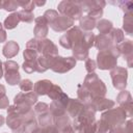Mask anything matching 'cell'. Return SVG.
<instances>
[{"mask_svg": "<svg viewBox=\"0 0 133 133\" xmlns=\"http://www.w3.org/2000/svg\"><path fill=\"white\" fill-rule=\"evenodd\" d=\"M72 126L76 133H96L97 121L94 108L89 104L84 105L80 113L73 118Z\"/></svg>", "mask_w": 133, "mask_h": 133, "instance_id": "obj_1", "label": "cell"}, {"mask_svg": "<svg viewBox=\"0 0 133 133\" xmlns=\"http://www.w3.org/2000/svg\"><path fill=\"white\" fill-rule=\"evenodd\" d=\"M45 20L48 23V26H50L54 31L56 32H63L69 30L74 26V21L68 17H64L58 11L54 9H48L43 15Z\"/></svg>", "mask_w": 133, "mask_h": 133, "instance_id": "obj_2", "label": "cell"}, {"mask_svg": "<svg viewBox=\"0 0 133 133\" xmlns=\"http://www.w3.org/2000/svg\"><path fill=\"white\" fill-rule=\"evenodd\" d=\"M121 56L118 46H113L112 48L104 51H99L97 54V68L100 70H112L117 64V58Z\"/></svg>", "mask_w": 133, "mask_h": 133, "instance_id": "obj_3", "label": "cell"}, {"mask_svg": "<svg viewBox=\"0 0 133 133\" xmlns=\"http://www.w3.org/2000/svg\"><path fill=\"white\" fill-rule=\"evenodd\" d=\"M82 85L88 90L92 100L96 98H103L106 96L107 87L96 73H88L85 76Z\"/></svg>", "mask_w": 133, "mask_h": 133, "instance_id": "obj_4", "label": "cell"}, {"mask_svg": "<svg viewBox=\"0 0 133 133\" xmlns=\"http://www.w3.org/2000/svg\"><path fill=\"white\" fill-rule=\"evenodd\" d=\"M127 113L122 107L110 108L101 114L100 121L103 122L112 132V130L118 126H122L127 121Z\"/></svg>", "mask_w": 133, "mask_h": 133, "instance_id": "obj_5", "label": "cell"}, {"mask_svg": "<svg viewBox=\"0 0 133 133\" xmlns=\"http://www.w3.org/2000/svg\"><path fill=\"white\" fill-rule=\"evenodd\" d=\"M58 12L64 17H68L72 19L73 21L75 20H80L82 17V8L80 6V1H68L63 0L58 3L57 5Z\"/></svg>", "mask_w": 133, "mask_h": 133, "instance_id": "obj_6", "label": "cell"}, {"mask_svg": "<svg viewBox=\"0 0 133 133\" xmlns=\"http://www.w3.org/2000/svg\"><path fill=\"white\" fill-rule=\"evenodd\" d=\"M83 34L84 32L78 26H73L72 28L66 30L64 34L60 36L59 45L64 49H72L73 46L76 45L83 37Z\"/></svg>", "mask_w": 133, "mask_h": 133, "instance_id": "obj_7", "label": "cell"}, {"mask_svg": "<svg viewBox=\"0 0 133 133\" xmlns=\"http://www.w3.org/2000/svg\"><path fill=\"white\" fill-rule=\"evenodd\" d=\"M19 64L14 60H6L3 62L4 78L9 85H17L21 81V74L19 73Z\"/></svg>", "mask_w": 133, "mask_h": 133, "instance_id": "obj_8", "label": "cell"}, {"mask_svg": "<svg viewBox=\"0 0 133 133\" xmlns=\"http://www.w3.org/2000/svg\"><path fill=\"white\" fill-rule=\"evenodd\" d=\"M110 77L112 85L117 90H124L127 86L128 80V70L124 66H115L110 70Z\"/></svg>", "mask_w": 133, "mask_h": 133, "instance_id": "obj_9", "label": "cell"}, {"mask_svg": "<svg viewBox=\"0 0 133 133\" xmlns=\"http://www.w3.org/2000/svg\"><path fill=\"white\" fill-rule=\"evenodd\" d=\"M76 59L72 56L69 57H63V56H55L51 70L54 73H58V74H64L68 73L69 71H71L73 68H75L76 65Z\"/></svg>", "mask_w": 133, "mask_h": 133, "instance_id": "obj_10", "label": "cell"}, {"mask_svg": "<svg viewBox=\"0 0 133 133\" xmlns=\"http://www.w3.org/2000/svg\"><path fill=\"white\" fill-rule=\"evenodd\" d=\"M69 99H70L69 96L65 92H62L58 99L51 102L49 107H50V112H51L52 116H57V115H60V114H63L66 112L65 109H66Z\"/></svg>", "mask_w": 133, "mask_h": 133, "instance_id": "obj_11", "label": "cell"}, {"mask_svg": "<svg viewBox=\"0 0 133 133\" xmlns=\"http://www.w3.org/2000/svg\"><path fill=\"white\" fill-rule=\"evenodd\" d=\"M89 49L90 48L86 44L84 39V34H83V37L76 45H74L73 48L71 49L72 54H73L72 57H74L76 60H86L89 55Z\"/></svg>", "mask_w": 133, "mask_h": 133, "instance_id": "obj_12", "label": "cell"}, {"mask_svg": "<svg viewBox=\"0 0 133 133\" xmlns=\"http://www.w3.org/2000/svg\"><path fill=\"white\" fill-rule=\"evenodd\" d=\"M37 103V95L34 91H28V92H19L14 98V104L15 105H21V106H28L32 107Z\"/></svg>", "mask_w": 133, "mask_h": 133, "instance_id": "obj_13", "label": "cell"}, {"mask_svg": "<svg viewBox=\"0 0 133 133\" xmlns=\"http://www.w3.org/2000/svg\"><path fill=\"white\" fill-rule=\"evenodd\" d=\"M116 102L118 103L119 107H122L128 117H131L133 115V105H132V96L130 94V91L124 89V90H121V92L117 95L116 97Z\"/></svg>", "mask_w": 133, "mask_h": 133, "instance_id": "obj_14", "label": "cell"}, {"mask_svg": "<svg viewBox=\"0 0 133 133\" xmlns=\"http://www.w3.org/2000/svg\"><path fill=\"white\" fill-rule=\"evenodd\" d=\"M38 55H48V56H57L58 48L57 46L49 38L38 39Z\"/></svg>", "mask_w": 133, "mask_h": 133, "instance_id": "obj_15", "label": "cell"}, {"mask_svg": "<svg viewBox=\"0 0 133 133\" xmlns=\"http://www.w3.org/2000/svg\"><path fill=\"white\" fill-rule=\"evenodd\" d=\"M118 49H119L121 55L127 61L128 66L132 68V65H133V43H132V41L124 39L118 45Z\"/></svg>", "mask_w": 133, "mask_h": 133, "instance_id": "obj_16", "label": "cell"}, {"mask_svg": "<svg viewBox=\"0 0 133 133\" xmlns=\"http://www.w3.org/2000/svg\"><path fill=\"white\" fill-rule=\"evenodd\" d=\"M34 28H33V33L35 38L37 39H42V38H46L48 32H49V26L47 21L45 20V18L43 16L37 17L34 19Z\"/></svg>", "mask_w": 133, "mask_h": 133, "instance_id": "obj_17", "label": "cell"}, {"mask_svg": "<svg viewBox=\"0 0 133 133\" xmlns=\"http://www.w3.org/2000/svg\"><path fill=\"white\" fill-rule=\"evenodd\" d=\"M89 105L97 112V111H103V110H108L110 108H113L114 105H115V102L110 100V99H107V98L103 97V98H96V99H94L89 103Z\"/></svg>", "mask_w": 133, "mask_h": 133, "instance_id": "obj_18", "label": "cell"}, {"mask_svg": "<svg viewBox=\"0 0 133 133\" xmlns=\"http://www.w3.org/2000/svg\"><path fill=\"white\" fill-rule=\"evenodd\" d=\"M99 51H104L112 48L114 45L112 43L111 37L109 34H98L95 36V45H94Z\"/></svg>", "mask_w": 133, "mask_h": 133, "instance_id": "obj_19", "label": "cell"}, {"mask_svg": "<svg viewBox=\"0 0 133 133\" xmlns=\"http://www.w3.org/2000/svg\"><path fill=\"white\" fill-rule=\"evenodd\" d=\"M83 107H84V104L79 99H71L70 98L65 111L70 117L75 118L80 113V111L83 109Z\"/></svg>", "mask_w": 133, "mask_h": 133, "instance_id": "obj_20", "label": "cell"}, {"mask_svg": "<svg viewBox=\"0 0 133 133\" xmlns=\"http://www.w3.org/2000/svg\"><path fill=\"white\" fill-rule=\"evenodd\" d=\"M106 5V2L103 0H85V1H80V6L82 8V11L89 14L91 10L97 9V8H104Z\"/></svg>", "mask_w": 133, "mask_h": 133, "instance_id": "obj_21", "label": "cell"}, {"mask_svg": "<svg viewBox=\"0 0 133 133\" xmlns=\"http://www.w3.org/2000/svg\"><path fill=\"white\" fill-rule=\"evenodd\" d=\"M52 85H53L52 81H50L48 79L38 80L33 84V91L37 96H45V95H48Z\"/></svg>", "mask_w": 133, "mask_h": 133, "instance_id": "obj_22", "label": "cell"}, {"mask_svg": "<svg viewBox=\"0 0 133 133\" xmlns=\"http://www.w3.org/2000/svg\"><path fill=\"white\" fill-rule=\"evenodd\" d=\"M55 56H48V55H38L37 57V73H44L47 70L51 69L53 60Z\"/></svg>", "mask_w": 133, "mask_h": 133, "instance_id": "obj_23", "label": "cell"}, {"mask_svg": "<svg viewBox=\"0 0 133 133\" xmlns=\"http://www.w3.org/2000/svg\"><path fill=\"white\" fill-rule=\"evenodd\" d=\"M19 44L15 41H8L2 48V53L6 58H12L19 53Z\"/></svg>", "mask_w": 133, "mask_h": 133, "instance_id": "obj_24", "label": "cell"}, {"mask_svg": "<svg viewBox=\"0 0 133 133\" xmlns=\"http://www.w3.org/2000/svg\"><path fill=\"white\" fill-rule=\"evenodd\" d=\"M70 125H72V121L66 112L57 116H53V126H55L59 132Z\"/></svg>", "mask_w": 133, "mask_h": 133, "instance_id": "obj_25", "label": "cell"}, {"mask_svg": "<svg viewBox=\"0 0 133 133\" xmlns=\"http://www.w3.org/2000/svg\"><path fill=\"white\" fill-rule=\"evenodd\" d=\"M97 25V20H94L91 18H89L88 16H82L79 20V28L82 31L85 32H91L92 29L96 28Z\"/></svg>", "mask_w": 133, "mask_h": 133, "instance_id": "obj_26", "label": "cell"}, {"mask_svg": "<svg viewBox=\"0 0 133 133\" xmlns=\"http://www.w3.org/2000/svg\"><path fill=\"white\" fill-rule=\"evenodd\" d=\"M20 18H19V15L18 12H12L10 14L8 17H6V19L4 20V23H3V26L5 29H8V30H11L14 28H16L19 23H20Z\"/></svg>", "mask_w": 133, "mask_h": 133, "instance_id": "obj_27", "label": "cell"}, {"mask_svg": "<svg viewBox=\"0 0 133 133\" xmlns=\"http://www.w3.org/2000/svg\"><path fill=\"white\" fill-rule=\"evenodd\" d=\"M96 28L99 30L100 34H108L110 32V30L113 28V24L111 21L106 20V19H100L99 21H97V25Z\"/></svg>", "mask_w": 133, "mask_h": 133, "instance_id": "obj_28", "label": "cell"}, {"mask_svg": "<svg viewBox=\"0 0 133 133\" xmlns=\"http://www.w3.org/2000/svg\"><path fill=\"white\" fill-rule=\"evenodd\" d=\"M77 96H78V99L85 105V104H89L91 101H92V98L90 96V94L88 92V90L81 84H78L77 86Z\"/></svg>", "mask_w": 133, "mask_h": 133, "instance_id": "obj_29", "label": "cell"}, {"mask_svg": "<svg viewBox=\"0 0 133 133\" xmlns=\"http://www.w3.org/2000/svg\"><path fill=\"white\" fill-rule=\"evenodd\" d=\"M123 28H124V30L127 34L132 35V33H133V15H132V11L127 12V14L124 15Z\"/></svg>", "mask_w": 133, "mask_h": 133, "instance_id": "obj_30", "label": "cell"}, {"mask_svg": "<svg viewBox=\"0 0 133 133\" xmlns=\"http://www.w3.org/2000/svg\"><path fill=\"white\" fill-rule=\"evenodd\" d=\"M36 117H37L36 121H37L38 127H47V126L53 125V116L50 111L38 114V115H36Z\"/></svg>", "mask_w": 133, "mask_h": 133, "instance_id": "obj_31", "label": "cell"}, {"mask_svg": "<svg viewBox=\"0 0 133 133\" xmlns=\"http://www.w3.org/2000/svg\"><path fill=\"white\" fill-rule=\"evenodd\" d=\"M108 34H109V36L111 37L112 43H113L114 46H118V45L125 39L124 32H123V30L119 29V28H112Z\"/></svg>", "mask_w": 133, "mask_h": 133, "instance_id": "obj_32", "label": "cell"}, {"mask_svg": "<svg viewBox=\"0 0 133 133\" xmlns=\"http://www.w3.org/2000/svg\"><path fill=\"white\" fill-rule=\"evenodd\" d=\"M111 133H133V128H132V121L128 119L123 124L122 126H118L112 130Z\"/></svg>", "mask_w": 133, "mask_h": 133, "instance_id": "obj_33", "label": "cell"}, {"mask_svg": "<svg viewBox=\"0 0 133 133\" xmlns=\"http://www.w3.org/2000/svg\"><path fill=\"white\" fill-rule=\"evenodd\" d=\"M18 15H19L20 21L24 22V23H31L34 20L33 11H28V10L21 9L20 11H18Z\"/></svg>", "mask_w": 133, "mask_h": 133, "instance_id": "obj_34", "label": "cell"}, {"mask_svg": "<svg viewBox=\"0 0 133 133\" xmlns=\"http://www.w3.org/2000/svg\"><path fill=\"white\" fill-rule=\"evenodd\" d=\"M111 3L117 5L125 14L132 11V8H133V2L132 1H128V0H125V1H116V2H111Z\"/></svg>", "mask_w": 133, "mask_h": 133, "instance_id": "obj_35", "label": "cell"}, {"mask_svg": "<svg viewBox=\"0 0 133 133\" xmlns=\"http://www.w3.org/2000/svg\"><path fill=\"white\" fill-rule=\"evenodd\" d=\"M23 57H24V61H36L38 57V52L26 48L23 52Z\"/></svg>", "mask_w": 133, "mask_h": 133, "instance_id": "obj_36", "label": "cell"}, {"mask_svg": "<svg viewBox=\"0 0 133 133\" xmlns=\"http://www.w3.org/2000/svg\"><path fill=\"white\" fill-rule=\"evenodd\" d=\"M62 92H63V91H62V89H61V87H60L59 85L53 84L52 87L50 88V90H49V92H48L47 96H48L52 101H54V100L58 99V98L61 96Z\"/></svg>", "mask_w": 133, "mask_h": 133, "instance_id": "obj_37", "label": "cell"}, {"mask_svg": "<svg viewBox=\"0 0 133 133\" xmlns=\"http://www.w3.org/2000/svg\"><path fill=\"white\" fill-rule=\"evenodd\" d=\"M22 68L25 73L27 74H32L36 72L37 69V60L36 61H24L22 64Z\"/></svg>", "mask_w": 133, "mask_h": 133, "instance_id": "obj_38", "label": "cell"}, {"mask_svg": "<svg viewBox=\"0 0 133 133\" xmlns=\"http://www.w3.org/2000/svg\"><path fill=\"white\" fill-rule=\"evenodd\" d=\"M31 133H60V132L58 131V129L55 126L51 125V126H47V127H37Z\"/></svg>", "mask_w": 133, "mask_h": 133, "instance_id": "obj_39", "label": "cell"}, {"mask_svg": "<svg viewBox=\"0 0 133 133\" xmlns=\"http://www.w3.org/2000/svg\"><path fill=\"white\" fill-rule=\"evenodd\" d=\"M19 86H20V89L23 91V92H28V91H31L33 89V83L30 79H23L20 81L19 83Z\"/></svg>", "mask_w": 133, "mask_h": 133, "instance_id": "obj_40", "label": "cell"}, {"mask_svg": "<svg viewBox=\"0 0 133 133\" xmlns=\"http://www.w3.org/2000/svg\"><path fill=\"white\" fill-rule=\"evenodd\" d=\"M35 115H38V114H42V113H45L47 111H50V107L48 104L44 103V102H38L34 105V109H33Z\"/></svg>", "mask_w": 133, "mask_h": 133, "instance_id": "obj_41", "label": "cell"}, {"mask_svg": "<svg viewBox=\"0 0 133 133\" xmlns=\"http://www.w3.org/2000/svg\"><path fill=\"white\" fill-rule=\"evenodd\" d=\"M19 7L18 1L15 0H5L2 3V8L6 11H14Z\"/></svg>", "mask_w": 133, "mask_h": 133, "instance_id": "obj_42", "label": "cell"}, {"mask_svg": "<svg viewBox=\"0 0 133 133\" xmlns=\"http://www.w3.org/2000/svg\"><path fill=\"white\" fill-rule=\"evenodd\" d=\"M84 66L88 73H95V70L97 69V62H96V60H94L91 58H87L85 60Z\"/></svg>", "mask_w": 133, "mask_h": 133, "instance_id": "obj_43", "label": "cell"}, {"mask_svg": "<svg viewBox=\"0 0 133 133\" xmlns=\"http://www.w3.org/2000/svg\"><path fill=\"white\" fill-rule=\"evenodd\" d=\"M18 4L24 10H28V11H33L34 6H35L33 1H18Z\"/></svg>", "mask_w": 133, "mask_h": 133, "instance_id": "obj_44", "label": "cell"}, {"mask_svg": "<svg viewBox=\"0 0 133 133\" xmlns=\"http://www.w3.org/2000/svg\"><path fill=\"white\" fill-rule=\"evenodd\" d=\"M26 48L27 49H31V50H34V51H37L38 49V39L37 38H31L27 42L26 44Z\"/></svg>", "mask_w": 133, "mask_h": 133, "instance_id": "obj_45", "label": "cell"}, {"mask_svg": "<svg viewBox=\"0 0 133 133\" xmlns=\"http://www.w3.org/2000/svg\"><path fill=\"white\" fill-rule=\"evenodd\" d=\"M9 106V100H8V97L5 96L3 98L0 99V109H6L8 108Z\"/></svg>", "mask_w": 133, "mask_h": 133, "instance_id": "obj_46", "label": "cell"}, {"mask_svg": "<svg viewBox=\"0 0 133 133\" xmlns=\"http://www.w3.org/2000/svg\"><path fill=\"white\" fill-rule=\"evenodd\" d=\"M6 38H7L6 31L3 29V24L0 22V43H4V42H6Z\"/></svg>", "mask_w": 133, "mask_h": 133, "instance_id": "obj_47", "label": "cell"}, {"mask_svg": "<svg viewBox=\"0 0 133 133\" xmlns=\"http://www.w3.org/2000/svg\"><path fill=\"white\" fill-rule=\"evenodd\" d=\"M60 133H75V130H74L73 126H72V125H70V126L65 127L64 129H62V130L60 131Z\"/></svg>", "mask_w": 133, "mask_h": 133, "instance_id": "obj_48", "label": "cell"}, {"mask_svg": "<svg viewBox=\"0 0 133 133\" xmlns=\"http://www.w3.org/2000/svg\"><path fill=\"white\" fill-rule=\"evenodd\" d=\"M6 96V88L3 84H0V99Z\"/></svg>", "mask_w": 133, "mask_h": 133, "instance_id": "obj_49", "label": "cell"}, {"mask_svg": "<svg viewBox=\"0 0 133 133\" xmlns=\"http://www.w3.org/2000/svg\"><path fill=\"white\" fill-rule=\"evenodd\" d=\"M3 62L0 60V80H1V78L3 77V75H4V73H3Z\"/></svg>", "mask_w": 133, "mask_h": 133, "instance_id": "obj_50", "label": "cell"}, {"mask_svg": "<svg viewBox=\"0 0 133 133\" xmlns=\"http://www.w3.org/2000/svg\"><path fill=\"white\" fill-rule=\"evenodd\" d=\"M34 5H37V6H43L46 4V1H33Z\"/></svg>", "mask_w": 133, "mask_h": 133, "instance_id": "obj_51", "label": "cell"}, {"mask_svg": "<svg viewBox=\"0 0 133 133\" xmlns=\"http://www.w3.org/2000/svg\"><path fill=\"white\" fill-rule=\"evenodd\" d=\"M4 122H5V118H4V116H3L2 114H0V127H2V126H3Z\"/></svg>", "mask_w": 133, "mask_h": 133, "instance_id": "obj_52", "label": "cell"}, {"mask_svg": "<svg viewBox=\"0 0 133 133\" xmlns=\"http://www.w3.org/2000/svg\"><path fill=\"white\" fill-rule=\"evenodd\" d=\"M2 3H3V1L0 0V8H2Z\"/></svg>", "mask_w": 133, "mask_h": 133, "instance_id": "obj_53", "label": "cell"}, {"mask_svg": "<svg viewBox=\"0 0 133 133\" xmlns=\"http://www.w3.org/2000/svg\"><path fill=\"white\" fill-rule=\"evenodd\" d=\"M3 133H7V132H3Z\"/></svg>", "mask_w": 133, "mask_h": 133, "instance_id": "obj_54", "label": "cell"}]
</instances>
